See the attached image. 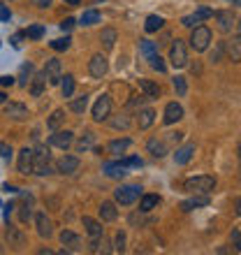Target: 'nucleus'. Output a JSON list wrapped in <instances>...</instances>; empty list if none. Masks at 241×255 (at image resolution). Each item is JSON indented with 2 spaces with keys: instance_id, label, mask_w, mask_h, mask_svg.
<instances>
[{
  "instance_id": "f257e3e1",
  "label": "nucleus",
  "mask_w": 241,
  "mask_h": 255,
  "mask_svg": "<svg viewBox=\"0 0 241 255\" xmlns=\"http://www.w3.org/2000/svg\"><path fill=\"white\" fill-rule=\"evenodd\" d=\"M183 188L188 190V193L193 195H209L211 190L216 188V179L214 176H193V179H188L186 183H183Z\"/></svg>"
},
{
  "instance_id": "f03ea898",
  "label": "nucleus",
  "mask_w": 241,
  "mask_h": 255,
  "mask_svg": "<svg viewBox=\"0 0 241 255\" xmlns=\"http://www.w3.org/2000/svg\"><path fill=\"white\" fill-rule=\"evenodd\" d=\"M33 174H51V153L47 146H37L33 151Z\"/></svg>"
},
{
  "instance_id": "7ed1b4c3",
  "label": "nucleus",
  "mask_w": 241,
  "mask_h": 255,
  "mask_svg": "<svg viewBox=\"0 0 241 255\" xmlns=\"http://www.w3.org/2000/svg\"><path fill=\"white\" fill-rule=\"evenodd\" d=\"M139 195H141L139 186H120V188L114 190V200L119 204H123V207H130V204L139 200Z\"/></svg>"
},
{
  "instance_id": "20e7f679",
  "label": "nucleus",
  "mask_w": 241,
  "mask_h": 255,
  "mask_svg": "<svg viewBox=\"0 0 241 255\" xmlns=\"http://www.w3.org/2000/svg\"><path fill=\"white\" fill-rule=\"evenodd\" d=\"M209 42H211V30H209L207 26H195L193 35H190V47H193L195 51H207Z\"/></svg>"
},
{
  "instance_id": "39448f33",
  "label": "nucleus",
  "mask_w": 241,
  "mask_h": 255,
  "mask_svg": "<svg viewBox=\"0 0 241 255\" xmlns=\"http://www.w3.org/2000/svg\"><path fill=\"white\" fill-rule=\"evenodd\" d=\"M109 114H112V100H109V95H100L93 105V121L95 123L107 121Z\"/></svg>"
},
{
  "instance_id": "423d86ee",
  "label": "nucleus",
  "mask_w": 241,
  "mask_h": 255,
  "mask_svg": "<svg viewBox=\"0 0 241 255\" xmlns=\"http://www.w3.org/2000/svg\"><path fill=\"white\" fill-rule=\"evenodd\" d=\"M169 61H172L174 67H186L188 65V49L181 40H176L174 44H172V49H169Z\"/></svg>"
},
{
  "instance_id": "0eeeda50",
  "label": "nucleus",
  "mask_w": 241,
  "mask_h": 255,
  "mask_svg": "<svg viewBox=\"0 0 241 255\" xmlns=\"http://www.w3.org/2000/svg\"><path fill=\"white\" fill-rule=\"evenodd\" d=\"M107 70H109V63L102 54H95L93 58L88 61V72H91V77H95V79H102V77L107 74Z\"/></svg>"
},
{
  "instance_id": "6e6552de",
  "label": "nucleus",
  "mask_w": 241,
  "mask_h": 255,
  "mask_svg": "<svg viewBox=\"0 0 241 255\" xmlns=\"http://www.w3.org/2000/svg\"><path fill=\"white\" fill-rule=\"evenodd\" d=\"M74 141V132H70V130H56L51 137H49V144L56 148H63L65 151L67 146H72Z\"/></svg>"
},
{
  "instance_id": "1a4fd4ad",
  "label": "nucleus",
  "mask_w": 241,
  "mask_h": 255,
  "mask_svg": "<svg viewBox=\"0 0 241 255\" xmlns=\"http://www.w3.org/2000/svg\"><path fill=\"white\" fill-rule=\"evenodd\" d=\"M35 225H37V235L42 239H49V237L54 235V223H51V218L44 211H40V214L35 216Z\"/></svg>"
},
{
  "instance_id": "9d476101",
  "label": "nucleus",
  "mask_w": 241,
  "mask_h": 255,
  "mask_svg": "<svg viewBox=\"0 0 241 255\" xmlns=\"http://www.w3.org/2000/svg\"><path fill=\"white\" fill-rule=\"evenodd\" d=\"M44 77H47V81L51 84V86H56V84H60V61L58 58H49L47 65H44Z\"/></svg>"
},
{
  "instance_id": "9b49d317",
  "label": "nucleus",
  "mask_w": 241,
  "mask_h": 255,
  "mask_svg": "<svg viewBox=\"0 0 241 255\" xmlns=\"http://www.w3.org/2000/svg\"><path fill=\"white\" fill-rule=\"evenodd\" d=\"M209 16H214V9H209V7H200L195 14H190V16H183V26L186 28H195L197 23H202L204 19H209Z\"/></svg>"
},
{
  "instance_id": "f8f14e48",
  "label": "nucleus",
  "mask_w": 241,
  "mask_h": 255,
  "mask_svg": "<svg viewBox=\"0 0 241 255\" xmlns=\"http://www.w3.org/2000/svg\"><path fill=\"white\" fill-rule=\"evenodd\" d=\"M56 169H58L60 174H72L79 169V158L77 155H63L58 162H56Z\"/></svg>"
},
{
  "instance_id": "ddd939ff",
  "label": "nucleus",
  "mask_w": 241,
  "mask_h": 255,
  "mask_svg": "<svg viewBox=\"0 0 241 255\" xmlns=\"http://www.w3.org/2000/svg\"><path fill=\"white\" fill-rule=\"evenodd\" d=\"M19 172L21 174H33V148H21L19 151Z\"/></svg>"
},
{
  "instance_id": "4468645a",
  "label": "nucleus",
  "mask_w": 241,
  "mask_h": 255,
  "mask_svg": "<svg viewBox=\"0 0 241 255\" xmlns=\"http://www.w3.org/2000/svg\"><path fill=\"white\" fill-rule=\"evenodd\" d=\"M216 21H218V28H221L223 33H230L232 30V26H235V16H232V12H228V9H218V12H214Z\"/></svg>"
},
{
  "instance_id": "2eb2a0df",
  "label": "nucleus",
  "mask_w": 241,
  "mask_h": 255,
  "mask_svg": "<svg viewBox=\"0 0 241 255\" xmlns=\"http://www.w3.org/2000/svg\"><path fill=\"white\" fill-rule=\"evenodd\" d=\"M5 116H9L14 121H23L28 116V109L21 102H9V105H5Z\"/></svg>"
},
{
  "instance_id": "dca6fc26",
  "label": "nucleus",
  "mask_w": 241,
  "mask_h": 255,
  "mask_svg": "<svg viewBox=\"0 0 241 255\" xmlns=\"http://www.w3.org/2000/svg\"><path fill=\"white\" fill-rule=\"evenodd\" d=\"M183 119V107H181L179 102H169L167 107H165V123L172 126V123L181 121Z\"/></svg>"
},
{
  "instance_id": "f3484780",
  "label": "nucleus",
  "mask_w": 241,
  "mask_h": 255,
  "mask_svg": "<svg viewBox=\"0 0 241 255\" xmlns=\"http://www.w3.org/2000/svg\"><path fill=\"white\" fill-rule=\"evenodd\" d=\"M146 148H148V153L153 155V158H165V155H167V144H165V139H158V137L148 139Z\"/></svg>"
},
{
  "instance_id": "a211bd4d",
  "label": "nucleus",
  "mask_w": 241,
  "mask_h": 255,
  "mask_svg": "<svg viewBox=\"0 0 241 255\" xmlns=\"http://www.w3.org/2000/svg\"><path fill=\"white\" fill-rule=\"evenodd\" d=\"M81 223H84V228H86V232H88L91 239H100L102 237V223H98L95 218H91V216H84Z\"/></svg>"
},
{
  "instance_id": "6ab92c4d",
  "label": "nucleus",
  "mask_w": 241,
  "mask_h": 255,
  "mask_svg": "<svg viewBox=\"0 0 241 255\" xmlns=\"http://www.w3.org/2000/svg\"><path fill=\"white\" fill-rule=\"evenodd\" d=\"M102 169H105V174H107L109 176V179H123V176H125L127 174V172H125V165H123V162H105V167H102Z\"/></svg>"
},
{
  "instance_id": "aec40b11",
  "label": "nucleus",
  "mask_w": 241,
  "mask_h": 255,
  "mask_svg": "<svg viewBox=\"0 0 241 255\" xmlns=\"http://www.w3.org/2000/svg\"><path fill=\"white\" fill-rule=\"evenodd\" d=\"M193 153H195V144H183V146L176 148L174 162H176V165H186V162H190Z\"/></svg>"
},
{
  "instance_id": "412c9836",
  "label": "nucleus",
  "mask_w": 241,
  "mask_h": 255,
  "mask_svg": "<svg viewBox=\"0 0 241 255\" xmlns=\"http://www.w3.org/2000/svg\"><path fill=\"white\" fill-rule=\"evenodd\" d=\"M139 88L144 91L146 100H158V98H160V86L153 84L151 79H139Z\"/></svg>"
},
{
  "instance_id": "4be33fe9",
  "label": "nucleus",
  "mask_w": 241,
  "mask_h": 255,
  "mask_svg": "<svg viewBox=\"0 0 241 255\" xmlns=\"http://www.w3.org/2000/svg\"><path fill=\"white\" fill-rule=\"evenodd\" d=\"M225 49H228L230 61L241 63V35H239V37H232V42H228V44H225Z\"/></svg>"
},
{
  "instance_id": "5701e85b",
  "label": "nucleus",
  "mask_w": 241,
  "mask_h": 255,
  "mask_svg": "<svg viewBox=\"0 0 241 255\" xmlns=\"http://www.w3.org/2000/svg\"><path fill=\"white\" fill-rule=\"evenodd\" d=\"M98 211H100L102 221H107V223L116 221V216H119V211H116V207H114V202H102Z\"/></svg>"
},
{
  "instance_id": "b1692460",
  "label": "nucleus",
  "mask_w": 241,
  "mask_h": 255,
  "mask_svg": "<svg viewBox=\"0 0 241 255\" xmlns=\"http://www.w3.org/2000/svg\"><path fill=\"white\" fill-rule=\"evenodd\" d=\"M60 244L67 246L70 251H77L79 249V237L74 235L72 230H63V232H60Z\"/></svg>"
},
{
  "instance_id": "393cba45",
  "label": "nucleus",
  "mask_w": 241,
  "mask_h": 255,
  "mask_svg": "<svg viewBox=\"0 0 241 255\" xmlns=\"http://www.w3.org/2000/svg\"><path fill=\"white\" fill-rule=\"evenodd\" d=\"M209 204V195H195L193 200H186L183 204H181V209L183 211H193V209L197 207H207Z\"/></svg>"
},
{
  "instance_id": "a878e982",
  "label": "nucleus",
  "mask_w": 241,
  "mask_h": 255,
  "mask_svg": "<svg viewBox=\"0 0 241 255\" xmlns=\"http://www.w3.org/2000/svg\"><path fill=\"white\" fill-rule=\"evenodd\" d=\"M155 121V112L153 109H141L139 112V119H137V126H139V130H146V128H151Z\"/></svg>"
},
{
  "instance_id": "bb28decb",
  "label": "nucleus",
  "mask_w": 241,
  "mask_h": 255,
  "mask_svg": "<svg viewBox=\"0 0 241 255\" xmlns=\"http://www.w3.org/2000/svg\"><path fill=\"white\" fill-rule=\"evenodd\" d=\"M158 204H160V197H158V195H144L139 200V211L141 214H148V211L155 209Z\"/></svg>"
},
{
  "instance_id": "cd10ccee",
  "label": "nucleus",
  "mask_w": 241,
  "mask_h": 255,
  "mask_svg": "<svg viewBox=\"0 0 241 255\" xmlns=\"http://www.w3.org/2000/svg\"><path fill=\"white\" fill-rule=\"evenodd\" d=\"M130 144H132V141L127 139V137H123V139H114V141H109V153H114V155L125 153L127 148H130Z\"/></svg>"
},
{
  "instance_id": "c85d7f7f",
  "label": "nucleus",
  "mask_w": 241,
  "mask_h": 255,
  "mask_svg": "<svg viewBox=\"0 0 241 255\" xmlns=\"http://www.w3.org/2000/svg\"><path fill=\"white\" fill-rule=\"evenodd\" d=\"M44 86H47V77H44V72H37V74L33 77V86H30V93L37 98V95H42Z\"/></svg>"
},
{
  "instance_id": "c756f323",
  "label": "nucleus",
  "mask_w": 241,
  "mask_h": 255,
  "mask_svg": "<svg viewBox=\"0 0 241 255\" xmlns=\"http://www.w3.org/2000/svg\"><path fill=\"white\" fill-rule=\"evenodd\" d=\"M65 121V112H63V109H56L54 114L49 116V121H47V128L49 130H51V132H56V130H58L60 128V123Z\"/></svg>"
},
{
  "instance_id": "7c9ffc66",
  "label": "nucleus",
  "mask_w": 241,
  "mask_h": 255,
  "mask_svg": "<svg viewBox=\"0 0 241 255\" xmlns=\"http://www.w3.org/2000/svg\"><path fill=\"white\" fill-rule=\"evenodd\" d=\"M100 42H102V47L105 49H114V44H116V30L114 28H105L102 35H100Z\"/></svg>"
},
{
  "instance_id": "2f4dec72",
  "label": "nucleus",
  "mask_w": 241,
  "mask_h": 255,
  "mask_svg": "<svg viewBox=\"0 0 241 255\" xmlns=\"http://www.w3.org/2000/svg\"><path fill=\"white\" fill-rule=\"evenodd\" d=\"M60 91H63V98H72V93H74V77L72 74H65V77H63Z\"/></svg>"
},
{
  "instance_id": "473e14b6",
  "label": "nucleus",
  "mask_w": 241,
  "mask_h": 255,
  "mask_svg": "<svg viewBox=\"0 0 241 255\" xmlns=\"http://www.w3.org/2000/svg\"><path fill=\"white\" fill-rule=\"evenodd\" d=\"M162 16H158V14H151L146 19V23H144V28H146V33H155V30H160L162 28Z\"/></svg>"
},
{
  "instance_id": "72a5a7b5",
  "label": "nucleus",
  "mask_w": 241,
  "mask_h": 255,
  "mask_svg": "<svg viewBox=\"0 0 241 255\" xmlns=\"http://www.w3.org/2000/svg\"><path fill=\"white\" fill-rule=\"evenodd\" d=\"M93 144H95V134L91 132V130H86V132H84V137L79 139V144H77V148L84 153V151H88V148H93Z\"/></svg>"
},
{
  "instance_id": "f704fd0d",
  "label": "nucleus",
  "mask_w": 241,
  "mask_h": 255,
  "mask_svg": "<svg viewBox=\"0 0 241 255\" xmlns=\"http://www.w3.org/2000/svg\"><path fill=\"white\" fill-rule=\"evenodd\" d=\"M88 107V95H81V98H77V100L70 102V109H72L74 114H84Z\"/></svg>"
},
{
  "instance_id": "c9c22d12",
  "label": "nucleus",
  "mask_w": 241,
  "mask_h": 255,
  "mask_svg": "<svg viewBox=\"0 0 241 255\" xmlns=\"http://www.w3.org/2000/svg\"><path fill=\"white\" fill-rule=\"evenodd\" d=\"M7 242H9V246H21L23 244V235H21L16 228H7Z\"/></svg>"
},
{
  "instance_id": "e433bc0d",
  "label": "nucleus",
  "mask_w": 241,
  "mask_h": 255,
  "mask_svg": "<svg viewBox=\"0 0 241 255\" xmlns=\"http://www.w3.org/2000/svg\"><path fill=\"white\" fill-rule=\"evenodd\" d=\"M100 21V12L98 9H88V12H84V16H81V26H95Z\"/></svg>"
},
{
  "instance_id": "4c0bfd02",
  "label": "nucleus",
  "mask_w": 241,
  "mask_h": 255,
  "mask_svg": "<svg viewBox=\"0 0 241 255\" xmlns=\"http://www.w3.org/2000/svg\"><path fill=\"white\" fill-rule=\"evenodd\" d=\"M174 91L179 98H183V95L188 93V84H186V77H174Z\"/></svg>"
},
{
  "instance_id": "58836bf2",
  "label": "nucleus",
  "mask_w": 241,
  "mask_h": 255,
  "mask_svg": "<svg viewBox=\"0 0 241 255\" xmlns=\"http://www.w3.org/2000/svg\"><path fill=\"white\" fill-rule=\"evenodd\" d=\"M30 74H33V65H30V63L21 65V72H19V84H21V86H26L28 81H30V79H28Z\"/></svg>"
},
{
  "instance_id": "ea45409f",
  "label": "nucleus",
  "mask_w": 241,
  "mask_h": 255,
  "mask_svg": "<svg viewBox=\"0 0 241 255\" xmlns=\"http://www.w3.org/2000/svg\"><path fill=\"white\" fill-rule=\"evenodd\" d=\"M139 51H141V56H151V54H155V42H151V40H141L139 42Z\"/></svg>"
},
{
  "instance_id": "a19ab883",
  "label": "nucleus",
  "mask_w": 241,
  "mask_h": 255,
  "mask_svg": "<svg viewBox=\"0 0 241 255\" xmlns=\"http://www.w3.org/2000/svg\"><path fill=\"white\" fill-rule=\"evenodd\" d=\"M148 63H151V67H153V70H158V72H165V70H167V65L162 63V58L158 54H151V56H148Z\"/></svg>"
},
{
  "instance_id": "79ce46f5",
  "label": "nucleus",
  "mask_w": 241,
  "mask_h": 255,
  "mask_svg": "<svg viewBox=\"0 0 241 255\" xmlns=\"http://www.w3.org/2000/svg\"><path fill=\"white\" fill-rule=\"evenodd\" d=\"M114 251H116V253H123V251H125V232H123V230H119V232H116Z\"/></svg>"
},
{
  "instance_id": "37998d69",
  "label": "nucleus",
  "mask_w": 241,
  "mask_h": 255,
  "mask_svg": "<svg viewBox=\"0 0 241 255\" xmlns=\"http://www.w3.org/2000/svg\"><path fill=\"white\" fill-rule=\"evenodd\" d=\"M70 37H60V40H54L51 42V49L54 51H65V49H70Z\"/></svg>"
},
{
  "instance_id": "c03bdc74",
  "label": "nucleus",
  "mask_w": 241,
  "mask_h": 255,
  "mask_svg": "<svg viewBox=\"0 0 241 255\" xmlns=\"http://www.w3.org/2000/svg\"><path fill=\"white\" fill-rule=\"evenodd\" d=\"M23 35H28L30 40H40L42 35H44V28H42V26H30V28H28V30H26V33H23Z\"/></svg>"
},
{
  "instance_id": "a18cd8bd",
  "label": "nucleus",
  "mask_w": 241,
  "mask_h": 255,
  "mask_svg": "<svg viewBox=\"0 0 241 255\" xmlns=\"http://www.w3.org/2000/svg\"><path fill=\"white\" fill-rule=\"evenodd\" d=\"M0 158H2V160H9V158H12V146H9L7 141H0Z\"/></svg>"
},
{
  "instance_id": "49530a36",
  "label": "nucleus",
  "mask_w": 241,
  "mask_h": 255,
  "mask_svg": "<svg viewBox=\"0 0 241 255\" xmlns=\"http://www.w3.org/2000/svg\"><path fill=\"white\" fill-rule=\"evenodd\" d=\"M120 162H123L125 167H141V165H144L137 155H130V158H125V160H120Z\"/></svg>"
},
{
  "instance_id": "de8ad7c7",
  "label": "nucleus",
  "mask_w": 241,
  "mask_h": 255,
  "mask_svg": "<svg viewBox=\"0 0 241 255\" xmlns=\"http://www.w3.org/2000/svg\"><path fill=\"white\" fill-rule=\"evenodd\" d=\"M112 126H114L116 130H120V128L125 130V128L130 126V119H127V116H120V119H114V121H112Z\"/></svg>"
},
{
  "instance_id": "09e8293b",
  "label": "nucleus",
  "mask_w": 241,
  "mask_h": 255,
  "mask_svg": "<svg viewBox=\"0 0 241 255\" xmlns=\"http://www.w3.org/2000/svg\"><path fill=\"white\" fill-rule=\"evenodd\" d=\"M9 16H12V14H9V9L0 2V21H9Z\"/></svg>"
},
{
  "instance_id": "8fccbe9b",
  "label": "nucleus",
  "mask_w": 241,
  "mask_h": 255,
  "mask_svg": "<svg viewBox=\"0 0 241 255\" xmlns=\"http://www.w3.org/2000/svg\"><path fill=\"white\" fill-rule=\"evenodd\" d=\"M0 86H14V77H9V74L0 77Z\"/></svg>"
},
{
  "instance_id": "3c124183",
  "label": "nucleus",
  "mask_w": 241,
  "mask_h": 255,
  "mask_svg": "<svg viewBox=\"0 0 241 255\" xmlns=\"http://www.w3.org/2000/svg\"><path fill=\"white\" fill-rule=\"evenodd\" d=\"M21 37H23V33L12 35V40H9V42H12V47H14V49H19V47H21Z\"/></svg>"
},
{
  "instance_id": "603ef678",
  "label": "nucleus",
  "mask_w": 241,
  "mask_h": 255,
  "mask_svg": "<svg viewBox=\"0 0 241 255\" xmlns=\"http://www.w3.org/2000/svg\"><path fill=\"white\" fill-rule=\"evenodd\" d=\"M181 137H183V132H169V137H167V139H165V141H172V144H174V141H176V144H179V141H181Z\"/></svg>"
},
{
  "instance_id": "864d4df0",
  "label": "nucleus",
  "mask_w": 241,
  "mask_h": 255,
  "mask_svg": "<svg viewBox=\"0 0 241 255\" xmlns=\"http://www.w3.org/2000/svg\"><path fill=\"white\" fill-rule=\"evenodd\" d=\"M74 26V19H63L60 21V30H70Z\"/></svg>"
},
{
  "instance_id": "5fc2aeb1",
  "label": "nucleus",
  "mask_w": 241,
  "mask_h": 255,
  "mask_svg": "<svg viewBox=\"0 0 241 255\" xmlns=\"http://www.w3.org/2000/svg\"><path fill=\"white\" fill-rule=\"evenodd\" d=\"M51 2H54V0H33V5L42 7V9H44V7H49V5H51Z\"/></svg>"
},
{
  "instance_id": "6e6d98bb",
  "label": "nucleus",
  "mask_w": 241,
  "mask_h": 255,
  "mask_svg": "<svg viewBox=\"0 0 241 255\" xmlns=\"http://www.w3.org/2000/svg\"><path fill=\"white\" fill-rule=\"evenodd\" d=\"M12 209H14V204H7L5 207V218L9 221V214H12Z\"/></svg>"
},
{
  "instance_id": "4d7b16f0",
  "label": "nucleus",
  "mask_w": 241,
  "mask_h": 255,
  "mask_svg": "<svg viewBox=\"0 0 241 255\" xmlns=\"http://www.w3.org/2000/svg\"><path fill=\"white\" fill-rule=\"evenodd\" d=\"M239 232H237V230H235V232H232V235H230V239H232V244H237V242H239Z\"/></svg>"
},
{
  "instance_id": "13d9d810",
  "label": "nucleus",
  "mask_w": 241,
  "mask_h": 255,
  "mask_svg": "<svg viewBox=\"0 0 241 255\" xmlns=\"http://www.w3.org/2000/svg\"><path fill=\"white\" fill-rule=\"evenodd\" d=\"M63 2H67V5H70V7H77V5H79V2H81V0H63Z\"/></svg>"
},
{
  "instance_id": "bf43d9fd",
  "label": "nucleus",
  "mask_w": 241,
  "mask_h": 255,
  "mask_svg": "<svg viewBox=\"0 0 241 255\" xmlns=\"http://www.w3.org/2000/svg\"><path fill=\"white\" fill-rule=\"evenodd\" d=\"M2 190H7V193H16V188H14V186H9V183H7V186H5Z\"/></svg>"
},
{
  "instance_id": "052dcab7",
  "label": "nucleus",
  "mask_w": 241,
  "mask_h": 255,
  "mask_svg": "<svg viewBox=\"0 0 241 255\" xmlns=\"http://www.w3.org/2000/svg\"><path fill=\"white\" fill-rule=\"evenodd\" d=\"M5 98H7V95L2 93V91H0V105H5Z\"/></svg>"
},
{
  "instance_id": "680f3d73",
  "label": "nucleus",
  "mask_w": 241,
  "mask_h": 255,
  "mask_svg": "<svg viewBox=\"0 0 241 255\" xmlns=\"http://www.w3.org/2000/svg\"><path fill=\"white\" fill-rule=\"evenodd\" d=\"M237 211H239V216H241V200L237 202Z\"/></svg>"
},
{
  "instance_id": "e2e57ef3",
  "label": "nucleus",
  "mask_w": 241,
  "mask_h": 255,
  "mask_svg": "<svg viewBox=\"0 0 241 255\" xmlns=\"http://www.w3.org/2000/svg\"><path fill=\"white\" fill-rule=\"evenodd\" d=\"M235 246H237V249H239V251H241V237H239V242H237V244H235Z\"/></svg>"
},
{
  "instance_id": "0e129e2a",
  "label": "nucleus",
  "mask_w": 241,
  "mask_h": 255,
  "mask_svg": "<svg viewBox=\"0 0 241 255\" xmlns=\"http://www.w3.org/2000/svg\"><path fill=\"white\" fill-rule=\"evenodd\" d=\"M232 2H237V5H241V0H232Z\"/></svg>"
},
{
  "instance_id": "69168bd1",
  "label": "nucleus",
  "mask_w": 241,
  "mask_h": 255,
  "mask_svg": "<svg viewBox=\"0 0 241 255\" xmlns=\"http://www.w3.org/2000/svg\"><path fill=\"white\" fill-rule=\"evenodd\" d=\"M239 33H241V21H239Z\"/></svg>"
},
{
  "instance_id": "338daca9",
  "label": "nucleus",
  "mask_w": 241,
  "mask_h": 255,
  "mask_svg": "<svg viewBox=\"0 0 241 255\" xmlns=\"http://www.w3.org/2000/svg\"><path fill=\"white\" fill-rule=\"evenodd\" d=\"M239 155H241V146H239Z\"/></svg>"
}]
</instances>
